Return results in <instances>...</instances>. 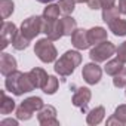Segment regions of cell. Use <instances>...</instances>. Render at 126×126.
<instances>
[{"instance_id":"cell-1","label":"cell","mask_w":126,"mask_h":126,"mask_svg":"<svg viewBox=\"0 0 126 126\" xmlns=\"http://www.w3.org/2000/svg\"><path fill=\"white\" fill-rule=\"evenodd\" d=\"M5 86H6V91H9L16 96L36 89L31 79L28 77V73H21V71H14L12 74L6 76Z\"/></svg>"},{"instance_id":"cell-2","label":"cell","mask_w":126,"mask_h":126,"mask_svg":"<svg viewBox=\"0 0 126 126\" xmlns=\"http://www.w3.org/2000/svg\"><path fill=\"white\" fill-rule=\"evenodd\" d=\"M80 62H82V55L79 50H67L59 59H56L53 70L61 77H67L74 73L76 67L80 65Z\"/></svg>"},{"instance_id":"cell-3","label":"cell","mask_w":126,"mask_h":126,"mask_svg":"<svg viewBox=\"0 0 126 126\" xmlns=\"http://www.w3.org/2000/svg\"><path fill=\"white\" fill-rule=\"evenodd\" d=\"M43 105L45 104H43L42 98H39V96H28L16 108V119L18 120H24V122L30 120L34 113H37L39 110H42Z\"/></svg>"},{"instance_id":"cell-4","label":"cell","mask_w":126,"mask_h":126,"mask_svg":"<svg viewBox=\"0 0 126 126\" xmlns=\"http://www.w3.org/2000/svg\"><path fill=\"white\" fill-rule=\"evenodd\" d=\"M34 53L37 55V58L45 62V64H49V62H53L58 56V50L55 47V45L52 43L50 39L45 37V39H40L36 42V46H34Z\"/></svg>"},{"instance_id":"cell-5","label":"cell","mask_w":126,"mask_h":126,"mask_svg":"<svg viewBox=\"0 0 126 126\" xmlns=\"http://www.w3.org/2000/svg\"><path fill=\"white\" fill-rule=\"evenodd\" d=\"M19 31L30 40L36 39L43 31V16H39V15L28 16L27 19L22 21Z\"/></svg>"},{"instance_id":"cell-6","label":"cell","mask_w":126,"mask_h":126,"mask_svg":"<svg viewBox=\"0 0 126 126\" xmlns=\"http://www.w3.org/2000/svg\"><path fill=\"white\" fill-rule=\"evenodd\" d=\"M116 49H117V47H116L111 42L105 40V42H102V43H99V45H95V46L91 49L89 58H91L94 62H104V61L110 59V58L116 53Z\"/></svg>"},{"instance_id":"cell-7","label":"cell","mask_w":126,"mask_h":126,"mask_svg":"<svg viewBox=\"0 0 126 126\" xmlns=\"http://www.w3.org/2000/svg\"><path fill=\"white\" fill-rule=\"evenodd\" d=\"M46 34L47 39H50L52 42L59 40L64 36V27H62V21L61 19H45L43 18V31Z\"/></svg>"},{"instance_id":"cell-8","label":"cell","mask_w":126,"mask_h":126,"mask_svg":"<svg viewBox=\"0 0 126 126\" xmlns=\"http://www.w3.org/2000/svg\"><path fill=\"white\" fill-rule=\"evenodd\" d=\"M82 76H83V80L88 83V85H96L99 80H101V76H102V70L101 67L98 65V62H89V64H85L83 65V70H82Z\"/></svg>"},{"instance_id":"cell-9","label":"cell","mask_w":126,"mask_h":126,"mask_svg":"<svg viewBox=\"0 0 126 126\" xmlns=\"http://www.w3.org/2000/svg\"><path fill=\"white\" fill-rule=\"evenodd\" d=\"M37 120L42 126H58L59 120L56 119V108L52 105H43L37 111Z\"/></svg>"},{"instance_id":"cell-10","label":"cell","mask_w":126,"mask_h":126,"mask_svg":"<svg viewBox=\"0 0 126 126\" xmlns=\"http://www.w3.org/2000/svg\"><path fill=\"white\" fill-rule=\"evenodd\" d=\"M91 98H92V92H91L89 88H79L74 92V95L71 98V102H73L74 107L80 108L85 113L88 110V104L91 102Z\"/></svg>"},{"instance_id":"cell-11","label":"cell","mask_w":126,"mask_h":126,"mask_svg":"<svg viewBox=\"0 0 126 126\" xmlns=\"http://www.w3.org/2000/svg\"><path fill=\"white\" fill-rule=\"evenodd\" d=\"M18 28L14 22H8L5 21L3 25H2V49H6L9 45H12L14 39L16 37L18 34Z\"/></svg>"},{"instance_id":"cell-12","label":"cell","mask_w":126,"mask_h":126,"mask_svg":"<svg viewBox=\"0 0 126 126\" xmlns=\"http://www.w3.org/2000/svg\"><path fill=\"white\" fill-rule=\"evenodd\" d=\"M71 43H73V46H74L77 50H85V49H88V47L91 46L88 30H85V28H77V30L71 34Z\"/></svg>"},{"instance_id":"cell-13","label":"cell","mask_w":126,"mask_h":126,"mask_svg":"<svg viewBox=\"0 0 126 126\" xmlns=\"http://www.w3.org/2000/svg\"><path fill=\"white\" fill-rule=\"evenodd\" d=\"M16 67H18L16 65V59L12 55L3 52L2 56H0V73L6 77V76L12 74L14 71H16Z\"/></svg>"},{"instance_id":"cell-14","label":"cell","mask_w":126,"mask_h":126,"mask_svg":"<svg viewBox=\"0 0 126 126\" xmlns=\"http://www.w3.org/2000/svg\"><path fill=\"white\" fill-rule=\"evenodd\" d=\"M28 77L31 79V82H33L34 88H43V86H45V83H46V82H47V79H49L47 73H46L43 68H39V67H36V68L30 70V71H28Z\"/></svg>"},{"instance_id":"cell-15","label":"cell","mask_w":126,"mask_h":126,"mask_svg":"<svg viewBox=\"0 0 126 126\" xmlns=\"http://www.w3.org/2000/svg\"><path fill=\"white\" fill-rule=\"evenodd\" d=\"M104 117H105V108H104L102 105H99V107L92 108V110L88 113V116H86V123L91 125V126H95V125H99V123L104 120Z\"/></svg>"},{"instance_id":"cell-16","label":"cell","mask_w":126,"mask_h":126,"mask_svg":"<svg viewBox=\"0 0 126 126\" xmlns=\"http://www.w3.org/2000/svg\"><path fill=\"white\" fill-rule=\"evenodd\" d=\"M88 34H89V42L94 46L105 42L107 40V36H108L107 34V30L102 28V27H94V28L88 30Z\"/></svg>"},{"instance_id":"cell-17","label":"cell","mask_w":126,"mask_h":126,"mask_svg":"<svg viewBox=\"0 0 126 126\" xmlns=\"http://www.w3.org/2000/svg\"><path fill=\"white\" fill-rule=\"evenodd\" d=\"M125 67V62H122L119 58H114V59H110L108 62H107V65L104 67V71L108 74V76H116L122 68Z\"/></svg>"},{"instance_id":"cell-18","label":"cell","mask_w":126,"mask_h":126,"mask_svg":"<svg viewBox=\"0 0 126 126\" xmlns=\"http://www.w3.org/2000/svg\"><path fill=\"white\" fill-rule=\"evenodd\" d=\"M108 27H110V31H111L114 36H117V37L126 36V19L117 18L116 21H113L111 24H108Z\"/></svg>"},{"instance_id":"cell-19","label":"cell","mask_w":126,"mask_h":126,"mask_svg":"<svg viewBox=\"0 0 126 126\" xmlns=\"http://www.w3.org/2000/svg\"><path fill=\"white\" fill-rule=\"evenodd\" d=\"M15 110V101L12 98H9L5 91H2V104H0V113H2L3 116L6 114H11L12 111Z\"/></svg>"},{"instance_id":"cell-20","label":"cell","mask_w":126,"mask_h":126,"mask_svg":"<svg viewBox=\"0 0 126 126\" xmlns=\"http://www.w3.org/2000/svg\"><path fill=\"white\" fill-rule=\"evenodd\" d=\"M61 21H62V27H64V36H70V37H71V34L77 30V22H76V19H74L73 16H70V15H65Z\"/></svg>"},{"instance_id":"cell-21","label":"cell","mask_w":126,"mask_h":126,"mask_svg":"<svg viewBox=\"0 0 126 126\" xmlns=\"http://www.w3.org/2000/svg\"><path fill=\"white\" fill-rule=\"evenodd\" d=\"M120 15V9L119 6H111V8H105L102 9V21L107 24H111L113 21H116Z\"/></svg>"},{"instance_id":"cell-22","label":"cell","mask_w":126,"mask_h":126,"mask_svg":"<svg viewBox=\"0 0 126 126\" xmlns=\"http://www.w3.org/2000/svg\"><path fill=\"white\" fill-rule=\"evenodd\" d=\"M59 14H61V9H59V5H55V3H47V6L45 8L43 11V18L45 19H58L59 18Z\"/></svg>"},{"instance_id":"cell-23","label":"cell","mask_w":126,"mask_h":126,"mask_svg":"<svg viewBox=\"0 0 126 126\" xmlns=\"http://www.w3.org/2000/svg\"><path fill=\"white\" fill-rule=\"evenodd\" d=\"M30 39H27L21 31L16 34V37L14 39V42H12V47L14 49H16V50H24V49H27L28 47V45H30Z\"/></svg>"},{"instance_id":"cell-24","label":"cell","mask_w":126,"mask_h":126,"mask_svg":"<svg viewBox=\"0 0 126 126\" xmlns=\"http://www.w3.org/2000/svg\"><path fill=\"white\" fill-rule=\"evenodd\" d=\"M15 9V3L12 0H0V11H2V18L8 19Z\"/></svg>"},{"instance_id":"cell-25","label":"cell","mask_w":126,"mask_h":126,"mask_svg":"<svg viewBox=\"0 0 126 126\" xmlns=\"http://www.w3.org/2000/svg\"><path fill=\"white\" fill-rule=\"evenodd\" d=\"M58 86H59L58 79H56L55 76H49L47 82L45 83V86H43L42 89H43V92H45L46 95H53V94L58 91Z\"/></svg>"},{"instance_id":"cell-26","label":"cell","mask_w":126,"mask_h":126,"mask_svg":"<svg viewBox=\"0 0 126 126\" xmlns=\"http://www.w3.org/2000/svg\"><path fill=\"white\" fill-rule=\"evenodd\" d=\"M59 9H61V14L64 15H71L74 8H76V0H59Z\"/></svg>"},{"instance_id":"cell-27","label":"cell","mask_w":126,"mask_h":126,"mask_svg":"<svg viewBox=\"0 0 126 126\" xmlns=\"http://www.w3.org/2000/svg\"><path fill=\"white\" fill-rule=\"evenodd\" d=\"M113 85L116 88H126V67H123L113 79Z\"/></svg>"},{"instance_id":"cell-28","label":"cell","mask_w":126,"mask_h":126,"mask_svg":"<svg viewBox=\"0 0 126 126\" xmlns=\"http://www.w3.org/2000/svg\"><path fill=\"white\" fill-rule=\"evenodd\" d=\"M114 116H116L123 125H126V104L119 105V107L114 110Z\"/></svg>"},{"instance_id":"cell-29","label":"cell","mask_w":126,"mask_h":126,"mask_svg":"<svg viewBox=\"0 0 126 126\" xmlns=\"http://www.w3.org/2000/svg\"><path fill=\"white\" fill-rule=\"evenodd\" d=\"M116 58H119L122 62H125V64H126V42H123L116 49Z\"/></svg>"},{"instance_id":"cell-30","label":"cell","mask_w":126,"mask_h":126,"mask_svg":"<svg viewBox=\"0 0 126 126\" xmlns=\"http://www.w3.org/2000/svg\"><path fill=\"white\" fill-rule=\"evenodd\" d=\"M88 6H89V9H92V11H98V9H101V2H99V0H89V2H88Z\"/></svg>"},{"instance_id":"cell-31","label":"cell","mask_w":126,"mask_h":126,"mask_svg":"<svg viewBox=\"0 0 126 126\" xmlns=\"http://www.w3.org/2000/svg\"><path fill=\"white\" fill-rule=\"evenodd\" d=\"M107 125H117V126H123V123H122V122L114 116V114H113L111 117H108V119H107Z\"/></svg>"},{"instance_id":"cell-32","label":"cell","mask_w":126,"mask_h":126,"mask_svg":"<svg viewBox=\"0 0 126 126\" xmlns=\"http://www.w3.org/2000/svg\"><path fill=\"white\" fill-rule=\"evenodd\" d=\"M99 2H101V9H105V8H111V6H114L116 0H99Z\"/></svg>"},{"instance_id":"cell-33","label":"cell","mask_w":126,"mask_h":126,"mask_svg":"<svg viewBox=\"0 0 126 126\" xmlns=\"http://www.w3.org/2000/svg\"><path fill=\"white\" fill-rule=\"evenodd\" d=\"M0 125H11V126H18V119H5L0 122Z\"/></svg>"},{"instance_id":"cell-34","label":"cell","mask_w":126,"mask_h":126,"mask_svg":"<svg viewBox=\"0 0 126 126\" xmlns=\"http://www.w3.org/2000/svg\"><path fill=\"white\" fill-rule=\"evenodd\" d=\"M119 9H120V14L126 15V0H119Z\"/></svg>"},{"instance_id":"cell-35","label":"cell","mask_w":126,"mask_h":126,"mask_svg":"<svg viewBox=\"0 0 126 126\" xmlns=\"http://www.w3.org/2000/svg\"><path fill=\"white\" fill-rule=\"evenodd\" d=\"M36 2H39V3H45V5H47V3H52L53 0H36Z\"/></svg>"},{"instance_id":"cell-36","label":"cell","mask_w":126,"mask_h":126,"mask_svg":"<svg viewBox=\"0 0 126 126\" xmlns=\"http://www.w3.org/2000/svg\"><path fill=\"white\" fill-rule=\"evenodd\" d=\"M89 0H76V3H88Z\"/></svg>"},{"instance_id":"cell-37","label":"cell","mask_w":126,"mask_h":126,"mask_svg":"<svg viewBox=\"0 0 126 126\" xmlns=\"http://www.w3.org/2000/svg\"><path fill=\"white\" fill-rule=\"evenodd\" d=\"M125 94H126V92H125Z\"/></svg>"}]
</instances>
